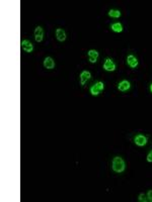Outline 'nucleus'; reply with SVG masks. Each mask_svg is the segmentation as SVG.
<instances>
[{"mask_svg":"<svg viewBox=\"0 0 152 202\" xmlns=\"http://www.w3.org/2000/svg\"><path fill=\"white\" fill-rule=\"evenodd\" d=\"M112 168L113 171L116 173H123L126 169V165L124 160L121 157H115L112 162Z\"/></svg>","mask_w":152,"mask_h":202,"instance_id":"obj_1","label":"nucleus"},{"mask_svg":"<svg viewBox=\"0 0 152 202\" xmlns=\"http://www.w3.org/2000/svg\"><path fill=\"white\" fill-rule=\"evenodd\" d=\"M103 89H105V84H103V82L98 81V82H96L94 85H92L89 90H90L91 95L96 96V95H98V94H101Z\"/></svg>","mask_w":152,"mask_h":202,"instance_id":"obj_2","label":"nucleus"},{"mask_svg":"<svg viewBox=\"0 0 152 202\" xmlns=\"http://www.w3.org/2000/svg\"><path fill=\"white\" fill-rule=\"evenodd\" d=\"M103 69L108 72H113L116 70V64L114 63L112 59L108 58V59H106L105 63H103Z\"/></svg>","mask_w":152,"mask_h":202,"instance_id":"obj_3","label":"nucleus"},{"mask_svg":"<svg viewBox=\"0 0 152 202\" xmlns=\"http://www.w3.org/2000/svg\"><path fill=\"white\" fill-rule=\"evenodd\" d=\"M134 142H135L138 147H144L147 144V138L143 134H138L134 138Z\"/></svg>","mask_w":152,"mask_h":202,"instance_id":"obj_4","label":"nucleus"},{"mask_svg":"<svg viewBox=\"0 0 152 202\" xmlns=\"http://www.w3.org/2000/svg\"><path fill=\"white\" fill-rule=\"evenodd\" d=\"M20 45H22V50L25 51L26 53H32V52L34 51V46L30 41L23 40V41H22V44Z\"/></svg>","mask_w":152,"mask_h":202,"instance_id":"obj_5","label":"nucleus"},{"mask_svg":"<svg viewBox=\"0 0 152 202\" xmlns=\"http://www.w3.org/2000/svg\"><path fill=\"white\" fill-rule=\"evenodd\" d=\"M34 39L38 43H41L44 39V30L41 26H37L34 29Z\"/></svg>","mask_w":152,"mask_h":202,"instance_id":"obj_6","label":"nucleus"},{"mask_svg":"<svg viewBox=\"0 0 152 202\" xmlns=\"http://www.w3.org/2000/svg\"><path fill=\"white\" fill-rule=\"evenodd\" d=\"M127 63H128V65L130 66V68H132V69H135L138 66L137 58L135 57V56H133V55H129V56H128V57H127Z\"/></svg>","mask_w":152,"mask_h":202,"instance_id":"obj_7","label":"nucleus"},{"mask_svg":"<svg viewBox=\"0 0 152 202\" xmlns=\"http://www.w3.org/2000/svg\"><path fill=\"white\" fill-rule=\"evenodd\" d=\"M44 67L46 69H48V70H52V69H54L55 68V61L53 60V58H51V57L45 58Z\"/></svg>","mask_w":152,"mask_h":202,"instance_id":"obj_8","label":"nucleus"},{"mask_svg":"<svg viewBox=\"0 0 152 202\" xmlns=\"http://www.w3.org/2000/svg\"><path fill=\"white\" fill-rule=\"evenodd\" d=\"M87 55H88V57H89V62L92 63V64H94V63L98 61L99 53H98V51H95V50H89Z\"/></svg>","mask_w":152,"mask_h":202,"instance_id":"obj_9","label":"nucleus"},{"mask_svg":"<svg viewBox=\"0 0 152 202\" xmlns=\"http://www.w3.org/2000/svg\"><path fill=\"white\" fill-rule=\"evenodd\" d=\"M91 78V74H90V72H88V71H82L81 73H80V83H81V85L83 86L86 82H87V80H89Z\"/></svg>","mask_w":152,"mask_h":202,"instance_id":"obj_10","label":"nucleus"},{"mask_svg":"<svg viewBox=\"0 0 152 202\" xmlns=\"http://www.w3.org/2000/svg\"><path fill=\"white\" fill-rule=\"evenodd\" d=\"M130 87H131L130 82L127 81V80H123V81H121L118 84V89L122 92H125L127 90H129Z\"/></svg>","mask_w":152,"mask_h":202,"instance_id":"obj_11","label":"nucleus"},{"mask_svg":"<svg viewBox=\"0 0 152 202\" xmlns=\"http://www.w3.org/2000/svg\"><path fill=\"white\" fill-rule=\"evenodd\" d=\"M56 37L59 41H64L66 40V33L63 29H56Z\"/></svg>","mask_w":152,"mask_h":202,"instance_id":"obj_12","label":"nucleus"},{"mask_svg":"<svg viewBox=\"0 0 152 202\" xmlns=\"http://www.w3.org/2000/svg\"><path fill=\"white\" fill-rule=\"evenodd\" d=\"M110 29H112L113 31H115V33H122L123 25H122V23L116 22V23H113L112 25H110Z\"/></svg>","mask_w":152,"mask_h":202,"instance_id":"obj_13","label":"nucleus"},{"mask_svg":"<svg viewBox=\"0 0 152 202\" xmlns=\"http://www.w3.org/2000/svg\"><path fill=\"white\" fill-rule=\"evenodd\" d=\"M122 15L120 10H117V9H110L109 11V16L112 17V18H119V17Z\"/></svg>","mask_w":152,"mask_h":202,"instance_id":"obj_14","label":"nucleus"},{"mask_svg":"<svg viewBox=\"0 0 152 202\" xmlns=\"http://www.w3.org/2000/svg\"><path fill=\"white\" fill-rule=\"evenodd\" d=\"M138 200H139L140 202H146V201H148L147 196L144 193H140L139 194V196H138Z\"/></svg>","mask_w":152,"mask_h":202,"instance_id":"obj_15","label":"nucleus"},{"mask_svg":"<svg viewBox=\"0 0 152 202\" xmlns=\"http://www.w3.org/2000/svg\"><path fill=\"white\" fill-rule=\"evenodd\" d=\"M147 199H148V201H150V202H152V190H149L147 192Z\"/></svg>","mask_w":152,"mask_h":202,"instance_id":"obj_16","label":"nucleus"},{"mask_svg":"<svg viewBox=\"0 0 152 202\" xmlns=\"http://www.w3.org/2000/svg\"><path fill=\"white\" fill-rule=\"evenodd\" d=\"M147 162L148 163H152V151L149 152V154L147 155Z\"/></svg>","mask_w":152,"mask_h":202,"instance_id":"obj_17","label":"nucleus"},{"mask_svg":"<svg viewBox=\"0 0 152 202\" xmlns=\"http://www.w3.org/2000/svg\"><path fill=\"white\" fill-rule=\"evenodd\" d=\"M150 90H151V92H152V84L150 85Z\"/></svg>","mask_w":152,"mask_h":202,"instance_id":"obj_18","label":"nucleus"}]
</instances>
